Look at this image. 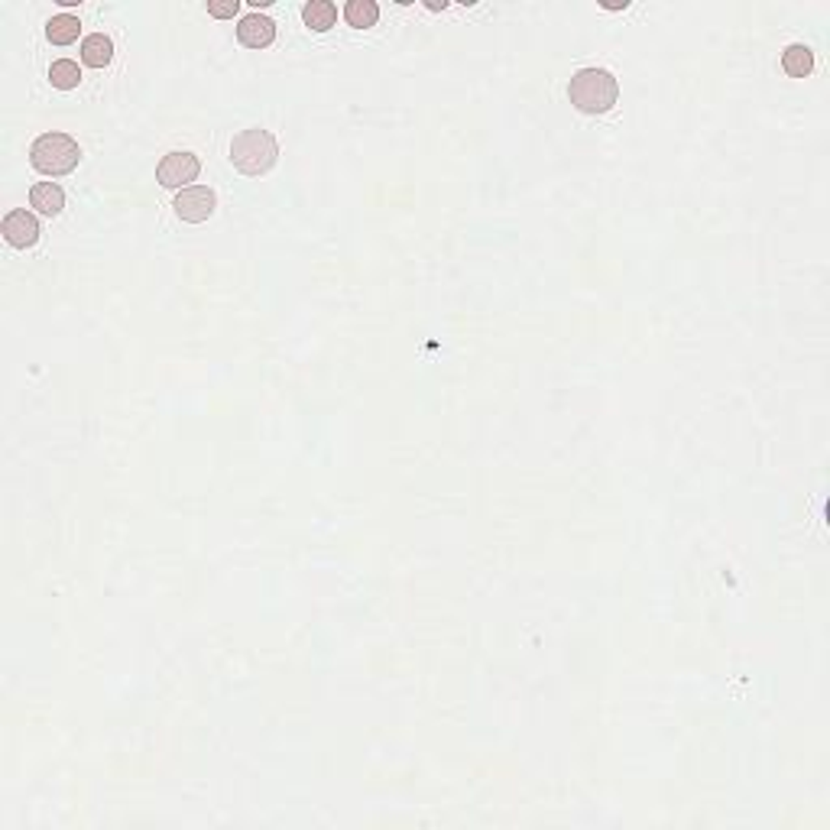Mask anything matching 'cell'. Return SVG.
Listing matches in <instances>:
<instances>
[{"instance_id":"1","label":"cell","mask_w":830,"mask_h":830,"mask_svg":"<svg viewBox=\"0 0 830 830\" xmlns=\"http://www.w3.org/2000/svg\"><path fill=\"white\" fill-rule=\"evenodd\" d=\"M568 98L581 114H594L597 117V114L614 111V104L620 101V82L607 68H581V72L571 75Z\"/></svg>"},{"instance_id":"2","label":"cell","mask_w":830,"mask_h":830,"mask_svg":"<svg viewBox=\"0 0 830 830\" xmlns=\"http://www.w3.org/2000/svg\"><path fill=\"white\" fill-rule=\"evenodd\" d=\"M276 160H279V143L270 130L263 127H250V130H240L231 140V162H234L237 172L244 176H266L273 169Z\"/></svg>"},{"instance_id":"3","label":"cell","mask_w":830,"mask_h":830,"mask_svg":"<svg viewBox=\"0 0 830 830\" xmlns=\"http://www.w3.org/2000/svg\"><path fill=\"white\" fill-rule=\"evenodd\" d=\"M29 162L33 169L43 172V176H68V172L78 169L82 162V146H78L68 133H43L33 140L29 146Z\"/></svg>"},{"instance_id":"4","label":"cell","mask_w":830,"mask_h":830,"mask_svg":"<svg viewBox=\"0 0 830 830\" xmlns=\"http://www.w3.org/2000/svg\"><path fill=\"white\" fill-rule=\"evenodd\" d=\"M201 162L195 153L185 150H172L162 156V162L156 166V179H160L162 189H189L192 182L199 179Z\"/></svg>"},{"instance_id":"5","label":"cell","mask_w":830,"mask_h":830,"mask_svg":"<svg viewBox=\"0 0 830 830\" xmlns=\"http://www.w3.org/2000/svg\"><path fill=\"white\" fill-rule=\"evenodd\" d=\"M172 208H176V215H179L182 221L205 224L208 217L217 211V195H215V189H208V185H189V189H182L179 195H176Z\"/></svg>"},{"instance_id":"6","label":"cell","mask_w":830,"mask_h":830,"mask_svg":"<svg viewBox=\"0 0 830 830\" xmlns=\"http://www.w3.org/2000/svg\"><path fill=\"white\" fill-rule=\"evenodd\" d=\"M0 231H4V240H7L10 247H17V250H27V247H33L39 240V234H43V231H39L36 215H29L27 208L10 211V215L4 217Z\"/></svg>"},{"instance_id":"7","label":"cell","mask_w":830,"mask_h":830,"mask_svg":"<svg viewBox=\"0 0 830 830\" xmlns=\"http://www.w3.org/2000/svg\"><path fill=\"white\" fill-rule=\"evenodd\" d=\"M237 39H240V46H247V49H266V46H273V39H276V23H273L270 17L250 13V17H244L240 23H237Z\"/></svg>"},{"instance_id":"8","label":"cell","mask_w":830,"mask_h":830,"mask_svg":"<svg viewBox=\"0 0 830 830\" xmlns=\"http://www.w3.org/2000/svg\"><path fill=\"white\" fill-rule=\"evenodd\" d=\"M29 205L36 208L39 215L56 217V215H62V208H66V192L59 189L56 182H36V185L29 189Z\"/></svg>"},{"instance_id":"9","label":"cell","mask_w":830,"mask_h":830,"mask_svg":"<svg viewBox=\"0 0 830 830\" xmlns=\"http://www.w3.org/2000/svg\"><path fill=\"white\" fill-rule=\"evenodd\" d=\"M114 59V43L104 33H91L82 39V62L91 68H107Z\"/></svg>"},{"instance_id":"10","label":"cell","mask_w":830,"mask_h":830,"mask_svg":"<svg viewBox=\"0 0 830 830\" xmlns=\"http://www.w3.org/2000/svg\"><path fill=\"white\" fill-rule=\"evenodd\" d=\"M305 27L315 29V33H328L334 23H338V7L331 0H309L302 7Z\"/></svg>"},{"instance_id":"11","label":"cell","mask_w":830,"mask_h":830,"mask_svg":"<svg viewBox=\"0 0 830 830\" xmlns=\"http://www.w3.org/2000/svg\"><path fill=\"white\" fill-rule=\"evenodd\" d=\"M46 36L52 46H72L82 36V20L72 17V13H59L46 23Z\"/></svg>"},{"instance_id":"12","label":"cell","mask_w":830,"mask_h":830,"mask_svg":"<svg viewBox=\"0 0 830 830\" xmlns=\"http://www.w3.org/2000/svg\"><path fill=\"white\" fill-rule=\"evenodd\" d=\"M782 68L792 78H808L814 72V52L802 43H795L782 52Z\"/></svg>"},{"instance_id":"13","label":"cell","mask_w":830,"mask_h":830,"mask_svg":"<svg viewBox=\"0 0 830 830\" xmlns=\"http://www.w3.org/2000/svg\"><path fill=\"white\" fill-rule=\"evenodd\" d=\"M344 20H348V27H354V29L377 27V20H380L377 0H348V7H344Z\"/></svg>"},{"instance_id":"14","label":"cell","mask_w":830,"mask_h":830,"mask_svg":"<svg viewBox=\"0 0 830 830\" xmlns=\"http://www.w3.org/2000/svg\"><path fill=\"white\" fill-rule=\"evenodd\" d=\"M49 82H52V88H59V91H72V88L82 85V68H78V62H72V59H56V62L49 66Z\"/></svg>"},{"instance_id":"15","label":"cell","mask_w":830,"mask_h":830,"mask_svg":"<svg viewBox=\"0 0 830 830\" xmlns=\"http://www.w3.org/2000/svg\"><path fill=\"white\" fill-rule=\"evenodd\" d=\"M240 10V0H208V13L217 20H234Z\"/></svg>"},{"instance_id":"16","label":"cell","mask_w":830,"mask_h":830,"mask_svg":"<svg viewBox=\"0 0 830 830\" xmlns=\"http://www.w3.org/2000/svg\"><path fill=\"white\" fill-rule=\"evenodd\" d=\"M247 4H250V7H256V10H260V7H270L273 0H247Z\"/></svg>"}]
</instances>
